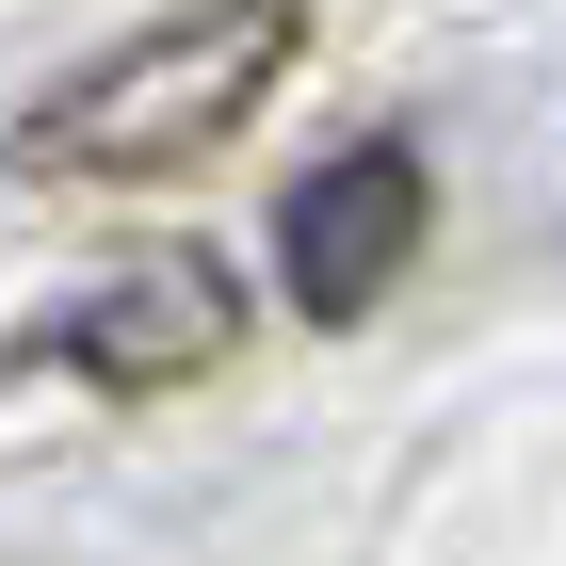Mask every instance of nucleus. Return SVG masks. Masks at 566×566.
<instances>
[{"instance_id": "3", "label": "nucleus", "mask_w": 566, "mask_h": 566, "mask_svg": "<svg viewBox=\"0 0 566 566\" xmlns=\"http://www.w3.org/2000/svg\"><path fill=\"white\" fill-rule=\"evenodd\" d=\"M275 243H292V292L324 307V324H356V307L405 275V243H421V146H340L324 178H292Z\"/></svg>"}, {"instance_id": "1", "label": "nucleus", "mask_w": 566, "mask_h": 566, "mask_svg": "<svg viewBox=\"0 0 566 566\" xmlns=\"http://www.w3.org/2000/svg\"><path fill=\"white\" fill-rule=\"evenodd\" d=\"M275 65H292V17H114L97 82H33L17 97V163L33 178H65V163H114V178L195 163Z\"/></svg>"}, {"instance_id": "2", "label": "nucleus", "mask_w": 566, "mask_h": 566, "mask_svg": "<svg viewBox=\"0 0 566 566\" xmlns=\"http://www.w3.org/2000/svg\"><path fill=\"white\" fill-rule=\"evenodd\" d=\"M17 340L65 356V373H97V389H178V373H211L243 340V292H227L211 243H130L97 292H49Z\"/></svg>"}]
</instances>
